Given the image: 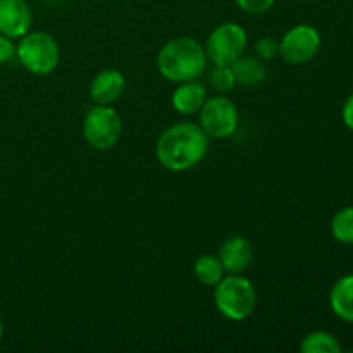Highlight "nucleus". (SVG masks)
I'll return each mask as SVG.
<instances>
[{
    "label": "nucleus",
    "instance_id": "obj_1",
    "mask_svg": "<svg viewBox=\"0 0 353 353\" xmlns=\"http://www.w3.org/2000/svg\"><path fill=\"white\" fill-rule=\"evenodd\" d=\"M209 141L210 138L200 124L183 121L162 131L155 143V157L168 171H188L203 161L209 152Z\"/></svg>",
    "mask_w": 353,
    "mask_h": 353
},
{
    "label": "nucleus",
    "instance_id": "obj_2",
    "mask_svg": "<svg viewBox=\"0 0 353 353\" xmlns=\"http://www.w3.org/2000/svg\"><path fill=\"white\" fill-rule=\"evenodd\" d=\"M205 68V48L192 37L172 38L162 45L157 54V69L168 81H193L203 74Z\"/></svg>",
    "mask_w": 353,
    "mask_h": 353
},
{
    "label": "nucleus",
    "instance_id": "obj_3",
    "mask_svg": "<svg viewBox=\"0 0 353 353\" xmlns=\"http://www.w3.org/2000/svg\"><path fill=\"white\" fill-rule=\"evenodd\" d=\"M214 305L230 321H245L255 312L257 290L241 274H230L214 286Z\"/></svg>",
    "mask_w": 353,
    "mask_h": 353
},
{
    "label": "nucleus",
    "instance_id": "obj_4",
    "mask_svg": "<svg viewBox=\"0 0 353 353\" xmlns=\"http://www.w3.org/2000/svg\"><path fill=\"white\" fill-rule=\"evenodd\" d=\"M16 57L24 69L38 76L50 74L61 61V48L47 31H28L16 45Z\"/></svg>",
    "mask_w": 353,
    "mask_h": 353
},
{
    "label": "nucleus",
    "instance_id": "obj_5",
    "mask_svg": "<svg viewBox=\"0 0 353 353\" xmlns=\"http://www.w3.org/2000/svg\"><path fill=\"white\" fill-rule=\"evenodd\" d=\"M123 134V121L119 112L110 105H95L86 112L83 121V137L95 150H109L116 147Z\"/></svg>",
    "mask_w": 353,
    "mask_h": 353
},
{
    "label": "nucleus",
    "instance_id": "obj_6",
    "mask_svg": "<svg viewBox=\"0 0 353 353\" xmlns=\"http://www.w3.org/2000/svg\"><path fill=\"white\" fill-rule=\"evenodd\" d=\"M199 124L209 138L226 140L236 133L240 124V110L230 97H210L200 109Z\"/></svg>",
    "mask_w": 353,
    "mask_h": 353
},
{
    "label": "nucleus",
    "instance_id": "obj_7",
    "mask_svg": "<svg viewBox=\"0 0 353 353\" xmlns=\"http://www.w3.org/2000/svg\"><path fill=\"white\" fill-rule=\"evenodd\" d=\"M248 37L243 26L238 23H223L214 28L207 37L205 54L207 61L217 65H231L247 50Z\"/></svg>",
    "mask_w": 353,
    "mask_h": 353
},
{
    "label": "nucleus",
    "instance_id": "obj_8",
    "mask_svg": "<svg viewBox=\"0 0 353 353\" xmlns=\"http://www.w3.org/2000/svg\"><path fill=\"white\" fill-rule=\"evenodd\" d=\"M321 48V34L310 24H299L286 31L279 41V55L292 65L307 64Z\"/></svg>",
    "mask_w": 353,
    "mask_h": 353
},
{
    "label": "nucleus",
    "instance_id": "obj_9",
    "mask_svg": "<svg viewBox=\"0 0 353 353\" xmlns=\"http://www.w3.org/2000/svg\"><path fill=\"white\" fill-rule=\"evenodd\" d=\"M31 23L33 14L26 0H0V33L19 40L31 30Z\"/></svg>",
    "mask_w": 353,
    "mask_h": 353
},
{
    "label": "nucleus",
    "instance_id": "obj_10",
    "mask_svg": "<svg viewBox=\"0 0 353 353\" xmlns=\"http://www.w3.org/2000/svg\"><path fill=\"white\" fill-rule=\"evenodd\" d=\"M124 88H126V79L123 72L117 69H103L90 85V99L97 105H110L121 99Z\"/></svg>",
    "mask_w": 353,
    "mask_h": 353
},
{
    "label": "nucleus",
    "instance_id": "obj_11",
    "mask_svg": "<svg viewBox=\"0 0 353 353\" xmlns=\"http://www.w3.org/2000/svg\"><path fill=\"white\" fill-rule=\"evenodd\" d=\"M221 264L230 274H241L254 259V247L245 236H231L219 248Z\"/></svg>",
    "mask_w": 353,
    "mask_h": 353
},
{
    "label": "nucleus",
    "instance_id": "obj_12",
    "mask_svg": "<svg viewBox=\"0 0 353 353\" xmlns=\"http://www.w3.org/2000/svg\"><path fill=\"white\" fill-rule=\"evenodd\" d=\"M205 100L207 88L203 83L199 81V79L179 83V86L172 92L171 97V103L172 107H174V110L183 114V116L199 114L202 105L205 103Z\"/></svg>",
    "mask_w": 353,
    "mask_h": 353
},
{
    "label": "nucleus",
    "instance_id": "obj_13",
    "mask_svg": "<svg viewBox=\"0 0 353 353\" xmlns=\"http://www.w3.org/2000/svg\"><path fill=\"white\" fill-rule=\"evenodd\" d=\"M330 305L341 321L353 323V274L343 276L331 288Z\"/></svg>",
    "mask_w": 353,
    "mask_h": 353
},
{
    "label": "nucleus",
    "instance_id": "obj_14",
    "mask_svg": "<svg viewBox=\"0 0 353 353\" xmlns=\"http://www.w3.org/2000/svg\"><path fill=\"white\" fill-rule=\"evenodd\" d=\"M231 69H233L236 85L240 86H257L268 76V69H265L264 61L245 54L231 64Z\"/></svg>",
    "mask_w": 353,
    "mask_h": 353
},
{
    "label": "nucleus",
    "instance_id": "obj_15",
    "mask_svg": "<svg viewBox=\"0 0 353 353\" xmlns=\"http://www.w3.org/2000/svg\"><path fill=\"white\" fill-rule=\"evenodd\" d=\"M193 271H195L196 279L205 286H216L224 278V272H226L223 264H221L219 257L212 254L200 255L196 259Z\"/></svg>",
    "mask_w": 353,
    "mask_h": 353
},
{
    "label": "nucleus",
    "instance_id": "obj_16",
    "mask_svg": "<svg viewBox=\"0 0 353 353\" xmlns=\"http://www.w3.org/2000/svg\"><path fill=\"white\" fill-rule=\"evenodd\" d=\"M300 350L303 353H340L341 345L334 334L327 331H314L303 338Z\"/></svg>",
    "mask_w": 353,
    "mask_h": 353
},
{
    "label": "nucleus",
    "instance_id": "obj_17",
    "mask_svg": "<svg viewBox=\"0 0 353 353\" xmlns=\"http://www.w3.org/2000/svg\"><path fill=\"white\" fill-rule=\"evenodd\" d=\"M331 233L338 241L353 245V207L338 210L331 219Z\"/></svg>",
    "mask_w": 353,
    "mask_h": 353
},
{
    "label": "nucleus",
    "instance_id": "obj_18",
    "mask_svg": "<svg viewBox=\"0 0 353 353\" xmlns=\"http://www.w3.org/2000/svg\"><path fill=\"white\" fill-rule=\"evenodd\" d=\"M209 83L217 93H221V95L231 92V90L236 86V79H234L231 65L214 64V68L209 71Z\"/></svg>",
    "mask_w": 353,
    "mask_h": 353
},
{
    "label": "nucleus",
    "instance_id": "obj_19",
    "mask_svg": "<svg viewBox=\"0 0 353 353\" xmlns=\"http://www.w3.org/2000/svg\"><path fill=\"white\" fill-rule=\"evenodd\" d=\"M255 55H257L261 61H271L276 55H279V41H276L274 38L264 37L261 40H257L255 43Z\"/></svg>",
    "mask_w": 353,
    "mask_h": 353
},
{
    "label": "nucleus",
    "instance_id": "obj_20",
    "mask_svg": "<svg viewBox=\"0 0 353 353\" xmlns=\"http://www.w3.org/2000/svg\"><path fill=\"white\" fill-rule=\"evenodd\" d=\"M276 0H234L241 10L248 14H264L272 9Z\"/></svg>",
    "mask_w": 353,
    "mask_h": 353
},
{
    "label": "nucleus",
    "instance_id": "obj_21",
    "mask_svg": "<svg viewBox=\"0 0 353 353\" xmlns=\"http://www.w3.org/2000/svg\"><path fill=\"white\" fill-rule=\"evenodd\" d=\"M14 57H16V43H14L12 38L0 33V65L7 64Z\"/></svg>",
    "mask_w": 353,
    "mask_h": 353
},
{
    "label": "nucleus",
    "instance_id": "obj_22",
    "mask_svg": "<svg viewBox=\"0 0 353 353\" xmlns=\"http://www.w3.org/2000/svg\"><path fill=\"white\" fill-rule=\"evenodd\" d=\"M341 116H343V123L353 131V95L348 97V100L345 102Z\"/></svg>",
    "mask_w": 353,
    "mask_h": 353
},
{
    "label": "nucleus",
    "instance_id": "obj_23",
    "mask_svg": "<svg viewBox=\"0 0 353 353\" xmlns=\"http://www.w3.org/2000/svg\"><path fill=\"white\" fill-rule=\"evenodd\" d=\"M3 336V323H2V317H0V341H2Z\"/></svg>",
    "mask_w": 353,
    "mask_h": 353
}]
</instances>
